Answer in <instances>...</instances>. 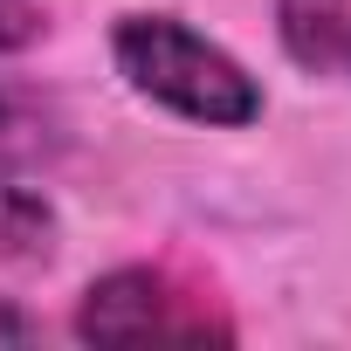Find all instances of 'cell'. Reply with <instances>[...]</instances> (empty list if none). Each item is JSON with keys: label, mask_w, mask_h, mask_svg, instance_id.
Instances as JSON below:
<instances>
[{"label": "cell", "mask_w": 351, "mask_h": 351, "mask_svg": "<svg viewBox=\"0 0 351 351\" xmlns=\"http://www.w3.org/2000/svg\"><path fill=\"white\" fill-rule=\"evenodd\" d=\"M62 248V214L42 186L14 180V172H0V262L8 269H35Z\"/></svg>", "instance_id": "obj_4"}, {"label": "cell", "mask_w": 351, "mask_h": 351, "mask_svg": "<svg viewBox=\"0 0 351 351\" xmlns=\"http://www.w3.org/2000/svg\"><path fill=\"white\" fill-rule=\"evenodd\" d=\"M110 62L131 83V97L207 124V131H248L262 117V83L200 28H186L180 14H117L110 28Z\"/></svg>", "instance_id": "obj_1"}, {"label": "cell", "mask_w": 351, "mask_h": 351, "mask_svg": "<svg viewBox=\"0 0 351 351\" xmlns=\"http://www.w3.org/2000/svg\"><path fill=\"white\" fill-rule=\"evenodd\" d=\"M69 330L83 344H145V337H172V344H228L234 324L200 296L186 289L180 276H165L152 262H124L110 276H97L83 296H76V317Z\"/></svg>", "instance_id": "obj_2"}, {"label": "cell", "mask_w": 351, "mask_h": 351, "mask_svg": "<svg viewBox=\"0 0 351 351\" xmlns=\"http://www.w3.org/2000/svg\"><path fill=\"white\" fill-rule=\"evenodd\" d=\"M49 152H62L56 110H49L28 83L0 76V172H21V165H35V158H49Z\"/></svg>", "instance_id": "obj_5"}, {"label": "cell", "mask_w": 351, "mask_h": 351, "mask_svg": "<svg viewBox=\"0 0 351 351\" xmlns=\"http://www.w3.org/2000/svg\"><path fill=\"white\" fill-rule=\"evenodd\" d=\"M49 35V8L42 0H0V56H21Z\"/></svg>", "instance_id": "obj_6"}, {"label": "cell", "mask_w": 351, "mask_h": 351, "mask_svg": "<svg viewBox=\"0 0 351 351\" xmlns=\"http://www.w3.org/2000/svg\"><path fill=\"white\" fill-rule=\"evenodd\" d=\"M276 42L303 76L351 90V0H276Z\"/></svg>", "instance_id": "obj_3"}]
</instances>
